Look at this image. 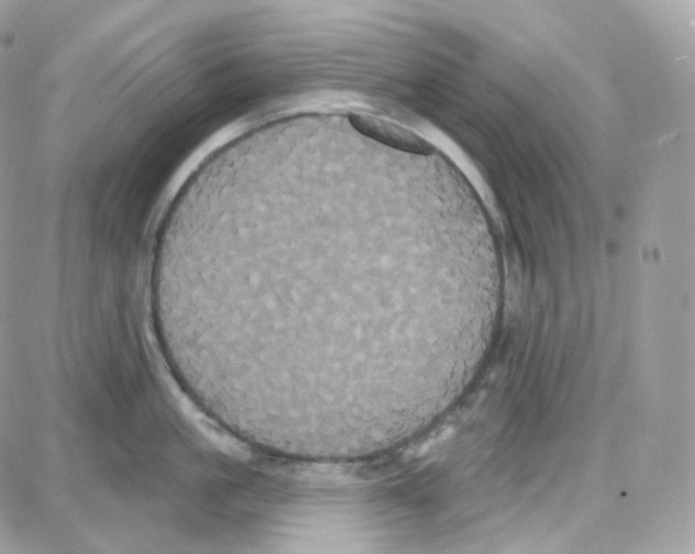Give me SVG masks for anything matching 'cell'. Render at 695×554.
<instances>
[{"instance_id": "1", "label": "cell", "mask_w": 695, "mask_h": 554, "mask_svg": "<svg viewBox=\"0 0 695 554\" xmlns=\"http://www.w3.org/2000/svg\"><path fill=\"white\" fill-rule=\"evenodd\" d=\"M162 276L229 398L284 445L330 454L427 431L479 370L504 291L470 209L352 164L222 192Z\"/></svg>"}]
</instances>
